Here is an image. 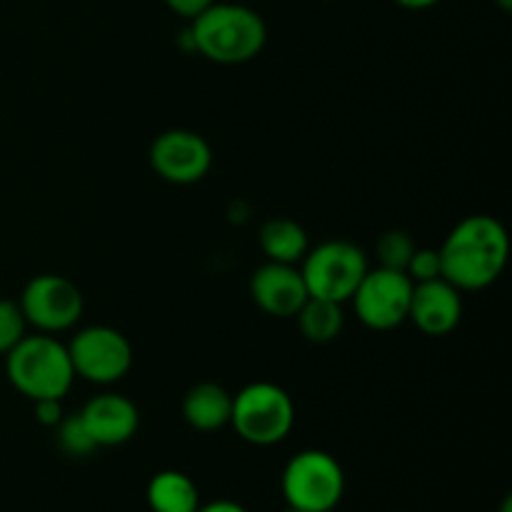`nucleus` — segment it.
Segmentation results:
<instances>
[{
	"label": "nucleus",
	"mask_w": 512,
	"mask_h": 512,
	"mask_svg": "<svg viewBox=\"0 0 512 512\" xmlns=\"http://www.w3.org/2000/svg\"><path fill=\"white\" fill-rule=\"evenodd\" d=\"M25 315L13 300H0V355H8L25 338Z\"/></svg>",
	"instance_id": "obj_20"
},
{
	"label": "nucleus",
	"mask_w": 512,
	"mask_h": 512,
	"mask_svg": "<svg viewBox=\"0 0 512 512\" xmlns=\"http://www.w3.org/2000/svg\"><path fill=\"white\" fill-rule=\"evenodd\" d=\"M398 5H403V8L408 10H428L433 8V5H438L440 0H395Z\"/></svg>",
	"instance_id": "obj_25"
},
{
	"label": "nucleus",
	"mask_w": 512,
	"mask_h": 512,
	"mask_svg": "<svg viewBox=\"0 0 512 512\" xmlns=\"http://www.w3.org/2000/svg\"><path fill=\"white\" fill-rule=\"evenodd\" d=\"M5 373L10 385L33 403L45 398L63 400L75 380L68 345L48 333L25 335L5 355Z\"/></svg>",
	"instance_id": "obj_3"
},
{
	"label": "nucleus",
	"mask_w": 512,
	"mask_h": 512,
	"mask_svg": "<svg viewBox=\"0 0 512 512\" xmlns=\"http://www.w3.org/2000/svg\"><path fill=\"white\" fill-rule=\"evenodd\" d=\"M258 240L270 263L298 265L310 250V240L305 228L290 218H273L268 223H263Z\"/></svg>",
	"instance_id": "obj_16"
},
{
	"label": "nucleus",
	"mask_w": 512,
	"mask_h": 512,
	"mask_svg": "<svg viewBox=\"0 0 512 512\" xmlns=\"http://www.w3.org/2000/svg\"><path fill=\"white\" fill-rule=\"evenodd\" d=\"M280 490L288 508L333 512L345 495L343 465L325 450H300L285 465Z\"/></svg>",
	"instance_id": "obj_5"
},
{
	"label": "nucleus",
	"mask_w": 512,
	"mask_h": 512,
	"mask_svg": "<svg viewBox=\"0 0 512 512\" xmlns=\"http://www.w3.org/2000/svg\"><path fill=\"white\" fill-rule=\"evenodd\" d=\"M35 420L45 428H58V423L63 420V405L60 400L55 398H45V400H35Z\"/></svg>",
	"instance_id": "obj_22"
},
{
	"label": "nucleus",
	"mask_w": 512,
	"mask_h": 512,
	"mask_svg": "<svg viewBox=\"0 0 512 512\" xmlns=\"http://www.w3.org/2000/svg\"><path fill=\"white\" fill-rule=\"evenodd\" d=\"M150 165L168 183L193 185L213 168V148L193 130H165L150 145Z\"/></svg>",
	"instance_id": "obj_10"
},
{
	"label": "nucleus",
	"mask_w": 512,
	"mask_h": 512,
	"mask_svg": "<svg viewBox=\"0 0 512 512\" xmlns=\"http://www.w3.org/2000/svg\"><path fill=\"white\" fill-rule=\"evenodd\" d=\"M145 500L153 512H195L200 508L198 485L180 470L155 473L145 490Z\"/></svg>",
	"instance_id": "obj_15"
},
{
	"label": "nucleus",
	"mask_w": 512,
	"mask_h": 512,
	"mask_svg": "<svg viewBox=\"0 0 512 512\" xmlns=\"http://www.w3.org/2000/svg\"><path fill=\"white\" fill-rule=\"evenodd\" d=\"M285 512H303V510H295V508H288Z\"/></svg>",
	"instance_id": "obj_28"
},
{
	"label": "nucleus",
	"mask_w": 512,
	"mask_h": 512,
	"mask_svg": "<svg viewBox=\"0 0 512 512\" xmlns=\"http://www.w3.org/2000/svg\"><path fill=\"white\" fill-rule=\"evenodd\" d=\"M230 425L250 445L270 448L283 443L295 425V403L280 385L258 380L233 395Z\"/></svg>",
	"instance_id": "obj_4"
},
{
	"label": "nucleus",
	"mask_w": 512,
	"mask_h": 512,
	"mask_svg": "<svg viewBox=\"0 0 512 512\" xmlns=\"http://www.w3.org/2000/svg\"><path fill=\"white\" fill-rule=\"evenodd\" d=\"M213 3L215 0H165V5H168L175 15H180V18H185V20H195L200 13H203V10H208Z\"/></svg>",
	"instance_id": "obj_23"
},
{
	"label": "nucleus",
	"mask_w": 512,
	"mask_h": 512,
	"mask_svg": "<svg viewBox=\"0 0 512 512\" xmlns=\"http://www.w3.org/2000/svg\"><path fill=\"white\" fill-rule=\"evenodd\" d=\"M230 413H233V395L218 383L193 385L183 398L185 423L200 433H215L230 425Z\"/></svg>",
	"instance_id": "obj_14"
},
{
	"label": "nucleus",
	"mask_w": 512,
	"mask_h": 512,
	"mask_svg": "<svg viewBox=\"0 0 512 512\" xmlns=\"http://www.w3.org/2000/svg\"><path fill=\"white\" fill-rule=\"evenodd\" d=\"M443 278L463 290H485L503 275L510 255L505 225L493 215H468L438 248Z\"/></svg>",
	"instance_id": "obj_1"
},
{
	"label": "nucleus",
	"mask_w": 512,
	"mask_h": 512,
	"mask_svg": "<svg viewBox=\"0 0 512 512\" xmlns=\"http://www.w3.org/2000/svg\"><path fill=\"white\" fill-rule=\"evenodd\" d=\"M415 248L418 245H415V240L405 230H388V233L380 235L378 245H375V253H378L380 268L403 270L405 273Z\"/></svg>",
	"instance_id": "obj_18"
},
{
	"label": "nucleus",
	"mask_w": 512,
	"mask_h": 512,
	"mask_svg": "<svg viewBox=\"0 0 512 512\" xmlns=\"http://www.w3.org/2000/svg\"><path fill=\"white\" fill-rule=\"evenodd\" d=\"M495 3H498V8L505 10V13H510L512 10V0H495Z\"/></svg>",
	"instance_id": "obj_26"
},
{
	"label": "nucleus",
	"mask_w": 512,
	"mask_h": 512,
	"mask_svg": "<svg viewBox=\"0 0 512 512\" xmlns=\"http://www.w3.org/2000/svg\"><path fill=\"white\" fill-rule=\"evenodd\" d=\"M500 512H512V500L510 498L503 500V508H500Z\"/></svg>",
	"instance_id": "obj_27"
},
{
	"label": "nucleus",
	"mask_w": 512,
	"mask_h": 512,
	"mask_svg": "<svg viewBox=\"0 0 512 512\" xmlns=\"http://www.w3.org/2000/svg\"><path fill=\"white\" fill-rule=\"evenodd\" d=\"M25 323L40 333H63L83 318V295L73 280L45 273L30 280L18 300Z\"/></svg>",
	"instance_id": "obj_9"
},
{
	"label": "nucleus",
	"mask_w": 512,
	"mask_h": 512,
	"mask_svg": "<svg viewBox=\"0 0 512 512\" xmlns=\"http://www.w3.org/2000/svg\"><path fill=\"white\" fill-rule=\"evenodd\" d=\"M408 320L430 338H445L463 320V295L445 278L415 283Z\"/></svg>",
	"instance_id": "obj_12"
},
{
	"label": "nucleus",
	"mask_w": 512,
	"mask_h": 512,
	"mask_svg": "<svg viewBox=\"0 0 512 512\" xmlns=\"http://www.w3.org/2000/svg\"><path fill=\"white\" fill-rule=\"evenodd\" d=\"M413 280L403 270L368 268L353 293L355 315L370 330H395L408 320Z\"/></svg>",
	"instance_id": "obj_8"
},
{
	"label": "nucleus",
	"mask_w": 512,
	"mask_h": 512,
	"mask_svg": "<svg viewBox=\"0 0 512 512\" xmlns=\"http://www.w3.org/2000/svg\"><path fill=\"white\" fill-rule=\"evenodd\" d=\"M298 328L300 335L310 343H330V340L338 338L343 333V305L333 303V300H323V298H313L310 295L308 300L303 303V308L298 310Z\"/></svg>",
	"instance_id": "obj_17"
},
{
	"label": "nucleus",
	"mask_w": 512,
	"mask_h": 512,
	"mask_svg": "<svg viewBox=\"0 0 512 512\" xmlns=\"http://www.w3.org/2000/svg\"><path fill=\"white\" fill-rule=\"evenodd\" d=\"M300 275L305 280L308 295L333 303H348L358 290L360 280L368 273V258L358 245L348 240H328L318 248L308 250L300 260Z\"/></svg>",
	"instance_id": "obj_6"
},
{
	"label": "nucleus",
	"mask_w": 512,
	"mask_h": 512,
	"mask_svg": "<svg viewBox=\"0 0 512 512\" xmlns=\"http://www.w3.org/2000/svg\"><path fill=\"white\" fill-rule=\"evenodd\" d=\"M58 443L63 448L65 455H73V458H85V455L95 453L98 445L93 443V438L85 430L80 415H70V418H63L58 423Z\"/></svg>",
	"instance_id": "obj_19"
},
{
	"label": "nucleus",
	"mask_w": 512,
	"mask_h": 512,
	"mask_svg": "<svg viewBox=\"0 0 512 512\" xmlns=\"http://www.w3.org/2000/svg\"><path fill=\"white\" fill-rule=\"evenodd\" d=\"M405 275L413 283H428V280L443 278V263H440L438 250L415 248L413 258H410L408 268H405Z\"/></svg>",
	"instance_id": "obj_21"
},
{
	"label": "nucleus",
	"mask_w": 512,
	"mask_h": 512,
	"mask_svg": "<svg viewBox=\"0 0 512 512\" xmlns=\"http://www.w3.org/2000/svg\"><path fill=\"white\" fill-rule=\"evenodd\" d=\"M250 298L273 318H295L310 298L305 280L295 265L265 263L250 278Z\"/></svg>",
	"instance_id": "obj_11"
},
{
	"label": "nucleus",
	"mask_w": 512,
	"mask_h": 512,
	"mask_svg": "<svg viewBox=\"0 0 512 512\" xmlns=\"http://www.w3.org/2000/svg\"><path fill=\"white\" fill-rule=\"evenodd\" d=\"M75 378L95 385H113L133 368V345L120 330L90 325L78 330L68 345Z\"/></svg>",
	"instance_id": "obj_7"
},
{
	"label": "nucleus",
	"mask_w": 512,
	"mask_h": 512,
	"mask_svg": "<svg viewBox=\"0 0 512 512\" xmlns=\"http://www.w3.org/2000/svg\"><path fill=\"white\" fill-rule=\"evenodd\" d=\"M190 45L205 60L218 65H240L260 55L268 40L265 20L240 3H213L190 20Z\"/></svg>",
	"instance_id": "obj_2"
},
{
	"label": "nucleus",
	"mask_w": 512,
	"mask_h": 512,
	"mask_svg": "<svg viewBox=\"0 0 512 512\" xmlns=\"http://www.w3.org/2000/svg\"><path fill=\"white\" fill-rule=\"evenodd\" d=\"M195 512H248V508L235 500H213V503H200V508Z\"/></svg>",
	"instance_id": "obj_24"
},
{
	"label": "nucleus",
	"mask_w": 512,
	"mask_h": 512,
	"mask_svg": "<svg viewBox=\"0 0 512 512\" xmlns=\"http://www.w3.org/2000/svg\"><path fill=\"white\" fill-rule=\"evenodd\" d=\"M78 415L98 448H115V445L128 443L140 428L138 405L118 393L95 395Z\"/></svg>",
	"instance_id": "obj_13"
}]
</instances>
